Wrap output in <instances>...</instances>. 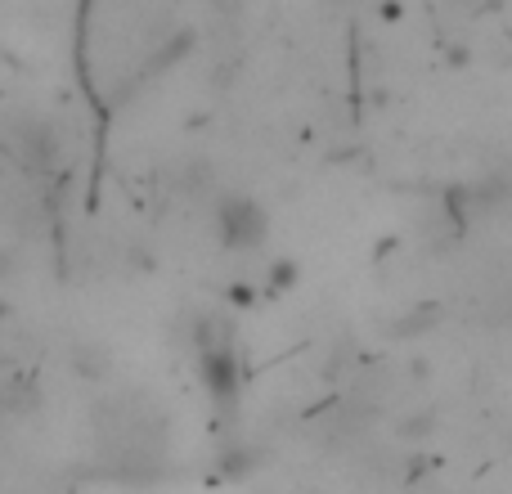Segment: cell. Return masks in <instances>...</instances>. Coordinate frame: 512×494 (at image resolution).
<instances>
[{
    "label": "cell",
    "instance_id": "1",
    "mask_svg": "<svg viewBox=\"0 0 512 494\" xmlns=\"http://www.w3.org/2000/svg\"><path fill=\"white\" fill-rule=\"evenodd\" d=\"M212 221L230 252H256V247H265V239H270V216L248 194H221Z\"/></svg>",
    "mask_w": 512,
    "mask_h": 494
},
{
    "label": "cell",
    "instance_id": "2",
    "mask_svg": "<svg viewBox=\"0 0 512 494\" xmlns=\"http://www.w3.org/2000/svg\"><path fill=\"white\" fill-rule=\"evenodd\" d=\"M9 149H14L27 167H50L54 153H59V140H54V131L45 122L23 117V122L9 126Z\"/></svg>",
    "mask_w": 512,
    "mask_h": 494
},
{
    "label": "cell",
    "instance_id": "3",
    "mask_svg": "<svg viewBox=\"0 0 512 494\" xmlns=\"http://www.w3.org/2000/svg\"><path fill=\"white\" fill-rule=\"evenodd\" d=\"M198 373H203L207 391H212L216 400H230L234 391H239V364H234L230 342H225V346H207V351H198Z\"/></svg>",
    "mask_w": 512,
    "mask_h": 494
},
{
    "label": "cell",
    "instance_id": "4",
    "mask_svg": "<svg viewBox=\"0 0 512 494\" xmlns=\"http://www.w3.org/2000/svg\"><path fill=\"white\" fill-rule=\"evenodd\" d=\"M297 261H288V256H274L270 270H265V292H288L297 288Z\"/></svg>",
    "mask_w": 512,
    "mask_h": 494
},
{
    "label": "cell",
    "instance_id": "5",
    "mask_svg": "<svg viewBox=\"0 0 512 494\" xmlns=\"http://www.w3.org/2000/svg\"><path fill=\"white\" fill-rule=\"evenodd\" d=\"M77 369L86 373V378H104L113 364H108V351H104V346L90 342V346H77Z\"/></svg>",
    "mask_w": 512,
    "mask_h": 494
},
{
    "label": "cell",
    "instance_id": "6",
    "mask_svg": "<svg viewBox=\"0 0 512 494\" xmlns=\"http://www.w3.org/2000/svg\"><path fill=\"white\" fill-rule=\"evenodd\" d=\"M436 427V409H418V414L400 418V436H427Z\"/></svg>",
    "mask_w": 512,
    "mask_h": 494
},
{
    "label": "cell",
    "instance_id": "7",
    "mask_svg": "<svg viewBox=\"0 0 512 494\" xmlns=\"http://www.w3.org/2000/svg\"><path fill=\"white\" fill-rule=\"evenodd\" d=\"M0 409H5V400H0Z\"/></svg>",
    "mask_w": 512,
    "mask_h": 494
}]
</instances>
